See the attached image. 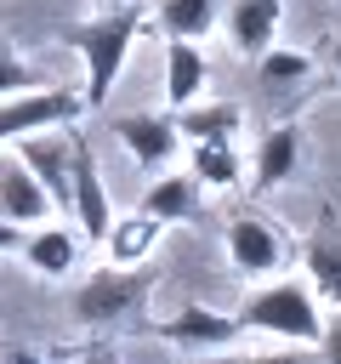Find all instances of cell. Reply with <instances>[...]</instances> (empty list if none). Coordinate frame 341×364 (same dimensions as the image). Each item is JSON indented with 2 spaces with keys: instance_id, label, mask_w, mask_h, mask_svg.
<instances>
[{
  "instance_id": "cell-1",
  "label": "cell",
  "mask_w": 341,
  "mask_h": 364,
  "mask_svg": "<svg viewBox=\"0 0 341 364\" xmlns=\"http://www.w3.org/2000/svg\"><path fill=\"white\" fill-rule=\"evenodd\" d=\"M136 34H142V11L131 0L114 6V11H102V17H91V23H74L68 28V46L85 57V108H102L108 102L114 80H119V68H125V57L136 46Z\"/></svg>"
},
{
  "instance_id": "cell-14",
  "label": "cell",
  "mask_w": 341,
  "mask_h": 364,
  "mask_svg": "<svg viewBox=\"0 0 341 364\" xmlns=\"http://www.w3.org/2000/svg\"><path fill=\"white\" fill-rule=\"evenodd\" d=\"M307 290L324 296L330 307H341V228H335V216H324L318 233L307 239Z\"/></svg>"
},
{
  "instance_id": "cell-22",
  "label": "cell",
  "mask_w": 341,
  "mask_h": 364,
  "mask_svg": "<svg viewBox=\"0 0 341 364\" xmlns=\"http://www.w3.org/2000/svg\"><path fill=\"white\" fill-rule=\"evenodd\" d=\"M45 85V74L34 68V63H23L6 40H0V97H17V91H40Z\"/></svg>"
},
{
  "instance_id": "cell-9",
  "label": "cell",
  "mask_w": 341,
  "mask_h": 364,
  "mask_svg": "<svg viewBox=\"0 0 341 364\" xmlns=\"http://www.w3.org/2000/svg\"><path fill=\"white\" fill-rule=\"evenodd\" d=\"M45 216H57L51 199H45V188L28 176V165H23L17 154H6V159H0V222L34 228V222H45Z\"/></svg>"
},
{
  "instance_id": "cell-21",
  "label": "cell",
  "mask_w": 341,
  "mask_h": 364,
  "mask_svg": "<svg viewBox=\"0 0 341 364\" xmlns=\"http://www.w3.org/2000/svg\"><path fill=\"white\" fill-rule=\"evenodd\" d=\"M193 176H199V188H239L233 142H193Z\"/></svg>"
},
{
  "instance_id": "cell-23",
  "label": "cell",
  "mask_w": 341,
  "mask_h": 364,
  "mask_svg": "<svg viewBox=\"0 0 341 364\" xmlns=\"http://www.w3.org/2000/svg\"><path fill=\"white\" fill-rule=\"evenodd\" d=\"M318 347H324V364H341V307L324 318V336H318Z\"/></svg>"
},
{
  "instance_id": "cell-7",
  "label": "cell",
  "mask_w": 341,
  "mask_h": 364,
  "mask_svg": "<svg viewBox=\"0 0 341 364\" xmlns=\"http://www.w3.org/2000/svg\"><path fill=\"white\" fill-rule=\"evenodd\" d=\"M114 136L125 142V154L142 165V171H159L182 154V131L170 114H119L114 119Z\"/></svg>"
},
{
  "instance_id": "cell-20",
  "label": "cell",
  "mask_w": 341,
  "mask_h": 364,
  "mask_svg": "<svg viewBox=\"0 0 341 364\" xmlns=\"http://www.w3.org/2000/svg\"><path fill=\"white\" fill-rule=\"evenodd\" d=\"M159 28L170 40H205L216 28V0H159Z\"/></svg>"
},
{
  "instance_id": "cell-10",
  "label": "cell",
  "mask_w": 341,
  "mask_h": 364,
  "mask_svg": "<svg viewBox=\"0 0 341 364\" xmlns=\"http://www.w3.org/2000/svg\"><path fill=\"white\" fill-rule=\"evenodd\" d=\"M227 262L256 279V273H273L284 262V245H278V233L261 216H233L227 222Z\"/></svg>"
},
{
  "instance_id": "cell-19",
  "label": "cell",
  "mask_w": 341,
  "mask_h": 364,
  "mask_svg": "<svg viewBox=\"0 0 341 364\" xmlns=\"http://www.w3.org/2000/svg\"><path fill=\"white\" fill-rule=\"evenodd\" d=\"M307 74H313V57L296 51V46H267V51L256 57V80H261V91H273V97L307 85Z\"/></svg>"
},
{
  "instance_id": "cell-13",
  "label": "cell",
  "mask_w": 341,
  "mask_h": 364,
  "mask_svg": "<svg viewBox=\"0 0 341 364\" xmlns=\"http://www.w3.org/2000/svg\"><path fill=\"white\" fill-rule=\"evenodd\" d=\"M205 85H210L205 51H199L193 40H170V46H165V97H170V114L188 108V102H199Z\"/></svg>"
},
{
  "instance_id": "cell-18",
  "label": "cell",
  "mask_w": 341,
  "mask_h": 364,
  "mask_svg": "<svg viewBox=\"0 0 341 364\" xmlns=\"http://www.w3.org/2000/svg\"><path fill=\"white\" fill-rule=\"evenodd\" d=\"M296 159H301V131L296 125H273L261 136V148H256V182L250 188H278L296 171Z\"/></svg>"
},
{
  "instance_id": "cell-5",
  "label": "cell",
  "mask_w": 341,
  "mask_h": 364,
  "mask_svg": "<svg viewBox=\"0 0 341 364\" xmlns=\"http://www.w3.org/2000/svg\"><path fill=\"white\" fill-rule=\"evenodd\" d=\"M80 114H85V97H74V91H57V85H40V91L0 97V142L34 136V131H51V125H74Z\"/></svg>"
},
{
  "instance_id": "cell-29",
  "label": "cell",
  "mask_w": 341,
  "mask_h": 364,
  "mask_svg": "<svg viewBox=\"0 0 341 364\" xmlns=\"http://www.w3.org/2000/svg\"><path fill=\"white\" fill-rule=\"evenodd\" d=\"M119 6H125V0H119Z\"/></svg>"
},
{
  "instance_id": "cell-25",
  "label": "cell",
  "mask_w": 341,
  "mask_h": 364,
  "mask_svg": "<svg viewBox=\"0 0 341 364\" xmlns=\"http://www.w3.org/2000/svg\"><path fill=\"white\" fill-rule=\"evenodd\" d=\"M244 364H296L290 353H256V358H244Z\"/></svg>"
},
{
  "instance_id": "cell-6",
  "label": "cell",
  "mask_w": 341,
  "mask_h": 364,
  "mask_svg": "<svg viewBox=\"0 0 341 364\" xmlns=\"http://www.w3.org/2000/svg\"><path fill=\"white\" fill-rule=\"evenodd\" d=\"M68 222L80 228V239L102 245L108 228H114V205H108V188H102V171H97V154L91 142L74 131V205H68Z\"/></svg>"
},
{
  "instance_id": "cell-8",
  "label": "cell",
  "mask_w": 341,
  "mask_h": 364,
  "mask_svg": "<svg viewBox=\"0 0 341 364\" xmlns=\"http://www.w3.org/2000/svg\"><path fill=\"white\" fill-rule=\"evenodd\" d=\"M159 336L176 341V347H188V353H222V347H233L244 330H239L233 313H216V307H182V313L159 318Z\"/></svg>"
},
{
  "instance_id": "cell-4",
  "label": "cell",
  "mask_w": 341,
  "mask_h": 364,
  "mask_svg": "<svg viewBox=\"0 0 341 364\" xmlns=\"http://www.w3.org/2000/svg\"><path fill=\"white\" fill-rule=\"evenodd\" d=\"M11 154H17V159L28 165V176L45 188L51 210L68 216V205H74V125H51V131L17 136Z\"/></svg>"
},
{
  "instance_id": "cell-17",
  "label": "cell",
  "mask_w": 341,
  "mask_h": 364,
  "mask_svg": "<svg viewBox=\"0 0 341 364\" xmlns=\"http://www.w3.org/2000/svg\"><path fill=\"white\" fill-rule=\"evenodd\" d=\"M159 228H165V222H159V216H148V210L119 216V222L108 228V239H102V245H108V262H114V267H136V262L159 245Z\"/></svg>"
},
{
  "instance_id": "cell-24",
  "label": "cell",
  "mask_w": 341,
  "mask_h": 364,
  "mask_svg": "<svg viewBox=\"0 0 341 364\" xmlns=\"http://www.w3.org/2000/svg\"><path fill=\"white\" fill-rule=\"evenodd\" d=\"M11 250H23V228L17 222H0V256H11Z\"/></svg>"
},
{
  "instance_id": "cell-11",
  "label": "cell",
  "mask_w": 341,
  "mask_h": 364,
  "mask_svg": "<svg viewBox=\"0 0 341 364\" xmlns=\"http://www.w3.org/2000/svg\"><path fill=\"white\" fill-rule=\"evenodd\" d=\"M80 228L74 222H57V228H34L23 233V262L40 273V279H68L74 262H80Z\"/></svg>"
},
{
  "instance_id": "cell-3",
  "label": "cell",
  "mask_w": 341,
  "mask_h": 364,
  "mask_svg": "<svg viewBox=\"0 0 341 364\" xmlns=\"http://www.w3.org/2000/svg\"><path fill=\"white\" fill-rule=\"evenodd\" d=\"M148 290H153L148 273H136V267H114V262H108V267H97V273L74 290V318H80L85 330L131 324V318H142Z\"/></svg>"
},
{
  "instance_id": "cell-16",
  "label": "cell",
  "mask_w": 341,
  "mask_h": 364,
  "mask_svg": "<svg viewBox=\"0 0 341 364\" xmlns=\"http://www.w3.org/2000/svg\"><path fill=\"white\" fill-rule=\"evenodd\" d=\"M176 119V131L182 136H193V142H233L239 136V119H244V108L239 102H188V108H176L170 114Z\"/></svg>"
},
{
  "instance_id": "cell-2",
  "label": "cell",
  "mask_w": 341,
  "mask_h": 364,
  "mask_svg": "<svg viewBox=\"0 0 341 364\" xmlns=\"http://www.w3.org/2000/svg\"><path fill=\"white\" fill-rule=\"evenodd\" d=\"M233 318H239V330H267V336L301 341V347H318V336H324V313H318L313 290L296 284V279H278V284L250 290Z\"/></svg>"
},
{
  "instance_id": "cell-15",
  "label": "cell",
  "mask_w": 341,
  "mask_h": 364,
  "mask_svg": "<svg viewBox=\"0 0 341 364\" xmlns=\"http://www.w3.org/2000/svg\"><path fill=\"white\" fill-rule=\"evenodd\" d=\"M278 17H284V0H233L227 11V34L244 57H261L278 34Z\"/></svg>"
},
{
  "instance_id": "cell-26",
  "label": "cell",
  "mask_w": 341,
  "mask_h": 364,
  "mask_svg": "<svg viewBox=\"0 0 341 364\" xmlns=\"http://www.w3.org/2000/svg\"><path fill=\"white\" fill-rule=\"evenodd\" d=\"M199 364H244V358H233V353H199Z\"/></svg>"
},
{
  "instance_id": "cell-27",
  "label": "cell",
  "mask_w": 341,
  "mask_h": 364,
  "mask_svg": "<svg viewBox=\"0 0 341 364\" xmlns=\"http://www.w3.org/2000/svg\"><path fill=\"white\" fill-rule=\"evenodd\" d=\"M11 364H45L40 353H11Z\"/></svg>"
},
{
  "instance_id": "cell-28",
  "label": "cell",
  "mask_w": 341,
  "mask_h": 364,
  "mask_svg": "<svg viewBox=\"0 0 341 364\" xmlns=\"http://www.w3.org/2000/svg\"><path fill=\"white\" fill-rule=\"evenodd\" d=\"M335 74H341V46H335Z\"/></svg>"
},
{
  "instance_id": "cell-12",
  "label": "cell",
  "mask_w": 341,
  "mask_h": 364,
  "mask_svg": "<svg viewBox=\"0 0 341 364\" xmlns=\"http://www.w3.org/2000/svg\"><path fill=\"white\" fill-rule=\"evenodd\" d=\"M136 210H148L159 222H193L205 210V188H199L193 171H165L159 182H148V193H142Z\"/></svg>"
}]
</instances>
